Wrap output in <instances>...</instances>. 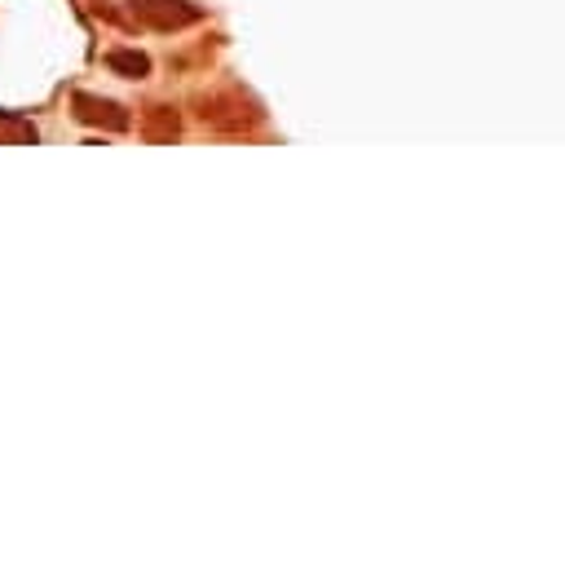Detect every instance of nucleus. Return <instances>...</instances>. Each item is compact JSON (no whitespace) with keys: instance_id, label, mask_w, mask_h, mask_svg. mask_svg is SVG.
I'll return each mask as SVG.
<instances>
[{"instance_id":"obj_1","label":"nucleus","mask_w":565,"mask_h":561,"mask_svg":"<svg viewBox=\"0 0 565 561\" xmlns=\"http://www.w3.org/2000/svg\"><path fill=\"white\" fill-rule=\"evenodd\" d=\"M199 106V119L216 133H247L260 124V106L252 97H243L238 88H212V93H199L194 97Z\"/></svg>"},{"instance_id":"obj_2","label":"nucleus","mask_w":565,"mask_h":561,"mask_svg":"<svg viewBox=\"0 0 565 561\" xmlns=\"http://www.w3.org/2000/svg\"><path fill=\"white\" fill-rule=\"evenodd\" d=\"M128 13L150 31H185L203 18V9L190 0H128Z\"/></svg>"},{"instance_id":"obj_3","label":"nucleus","mask_w":565,"mask_h":561,"mask_svg":"<svg viewBox=\"0 0 565 561\" xmlns=\"http://www.w3.org/2000/svg\"><path fill=\"white\" fill-rule=\"evenodd\" d=\"M71 115H75L79 124H88V128H106V133H124V128H132V115H128L119 102L97 97V93H75V97H71Z\"/></svg>"},{"instance_id":"obj_4","label":"nucleus","mask_w":565,"mask_h":561,"mask_svg":"<svg viewBox=\"0 0 565 561\" xmlns=\"http://www.w3.org/2000/svg\"><path fill=\"white\" fill-rule=\"evenodd\" d=\"M181 133V115L172 106H146L141 115V137L146 141H172Z\"/></svg>"},{"instance_id":"obj_5","label":"nucleus","mask_w":565,"mask_h":561,"mask_svg":"<svg viewBox=\"0 0 565 561\" xmlns=\"http://www.w3.org/2000/svg\"><path fill=\"white\" fill-rule=\"evenodd\" d=\"M106 66H110L115 75H124V80H146V75H150V57L137 53V49H110V53H106Z\"/></svg>"},{"instance_id":"obj_6","label":"nucleus","mask_w":565,"mask_h":561,"mask_svg":"<svg viewBox=\"0 0 565 561\" xmlns=\"http://www.w3.org/2000/svg\"><path fill=\"white\" fill-rule=\"evenodd\" d=\"M0 146H35V124L26 115L0 110Z\"/></svg>"}]
</instances>
